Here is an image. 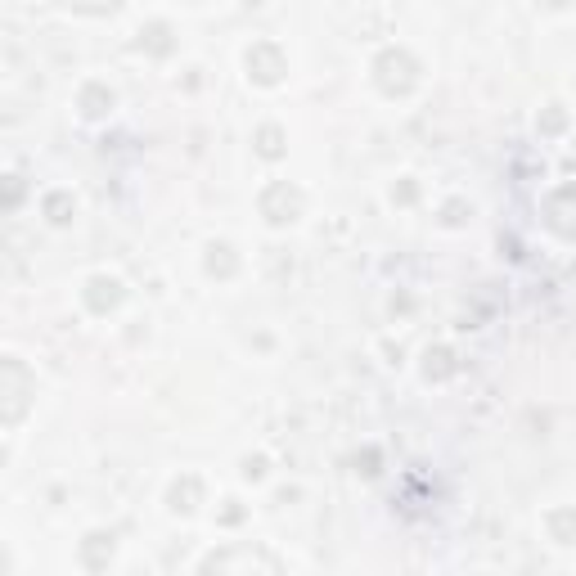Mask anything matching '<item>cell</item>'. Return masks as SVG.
Listing matches in <instances>:
<instances>
[{"label": "cell", "mask_w": 576, "mask_h": 576, "mask_svg": "<svg viewBox=\"0 0 576 576\" xmlns=\"http://www.w3.org/2000/svg\"><path fill=\"white\" fill-rule=\"evenodd\" d=\"M378 86L387 90V95H405V90L414 86V59L401 50H387L383 59H378Z\"/></svg>", "instance_id": "1"}, {"label": "cell", "mask_w": 576, "mask_h": 576, "mask_svg": "<svg viewBox=\"0 0 576 576\" xmlns=\"http://www.w3.org/2000/svg\"><path fill=\"white\" fill-rule=\"evenodd\" d=\"M297 207H302V194H297V189H288V185H270L266 194H261V212H266L275 225L297 221Z\"/></svg>", "instance_id": "2"}, {"label": "cell", "mask_w": 576, "mask_h": 576, "mask_svg": "<svg viewBox=\"0 0 576 576\" xmlns=\"http://www.w3.org/2000/svg\"><path fill=\"white\" fill-rule=\"evenodd\" d=\"M248 72H252L257 81H266V86H270V81L284 77V59H279L275 45H257V50L248 54Z\"/></svg>", "instance_id": "3"}, {"label": "cell", "mask_w": 576, "mask_h": 576, "mask_svg": "<svg viewBox=\"0 0 576 576\" xmlns=\"http://www.w3.org/2000/svg\"><path fill=\"white\" fill-rule=\"evenodd\" d=\"M90 288H95V293H90V306H95V311H108V306H117V297H122L117 293V279H95Z\"/></svg>", "instance_id": "4"}, {"label": "cell", "mask_w": 576, "mask_h": 576, "mask_svg": "<svg viewBox=\"0 0 576 576\" xmlns=\"http://www.w3.org/2000/svg\"><path fill=\"white\" fill-rule=\"evenodd\" d=\"M108 104H113V95H104V90H99V86H90L86 95H81V113H86V117H99Z\"/></svg>", "instance_id": "5"}, {"label": "cell", "mask_w": 576, "mask_h": 576, "mask_svg": "<svg viewBox=\"0 0 576 576\" xmlns=\"http://www.w3.org/2000/svg\"><path fill=\"white\" fill-rule=\"evenodd\" d=\"M554 536L563 540V545H572L576 540V513H554Z\"/></svg>", "instance_id": "6"}, {"label": "cell", "mask_w": 576, "mask_h": 576, "mask_svg": "<svg viewBox=\"0 0 576 576\" xmlns=\"http://www.w3.org/2000/svg\"><path fill=\"white\" fill-rule=\"evenodd\" d=\"M63 5H72V9H86V14H104V9H113L117 0H63Z\"/></svg>", "instance_id": "7"}, {"label": "cell", "mask_w": 576, "mask_h": 576, "mask_svg": "<svg viewBox=\"0 0 576 576\" xmlns=\"http://www.w3.org/2000/svg\"><path fill=\"white\" fill-rule=\"evenodd\" d=\"M261 153L275 158V153H279V131H261Z\"/></svg>", "instance_id": "8"}]
</instances>
